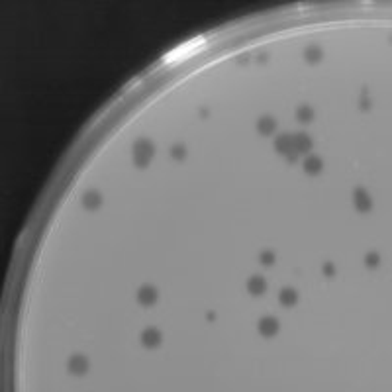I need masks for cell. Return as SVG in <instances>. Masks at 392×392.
<instances>
[{"label":"cell","mask_w":392,"mask_h":392,"mask_svg":"<svg viewBox=\"0 0 392 392\" xmlns=\"http://www.w3.org/2000/svg\"><path fill=\"white\" fill-rule=\"evenodd\" d=\"M153 153H155V149L149 140H138L134 145V163L138 167H145L151 161Z\"/></svg>","instance_id":"cell-1"},{"label":"cell","mask_w":392,"mask_h":392,"mask_svg":"<svg viewBox=\"0 0 392 392\" xmlns=\"http://www.w3.org/2000/svg\"><path fill=\"white\" fill-rule=\"evenodd\" d=\"M353 204H355V208H357L359 212H369L371 206H372L371 196H369L363 188H357V190L353 192Z\"/></svg>","instance_id":"cell-2"},{"label":"cell","mask_w":392,"mask_h":392,"mask_svg":"<svg viewBox=\"0 0 392 392\" xmlns=\"http://www.w3.org/2000/svg\"><path fill=\"white\" fill-rule=\"evenodd\" d=\"M279 331V322L275 318H263L259 322V333L263 337H273Z\"/></svg>","instance_id":"cell-3"},{"label":"cell","mask_w":392,"mask_h":392,"mask_svg":"<svg viewBox=\"0 0 392 392\" xmlns=\"http://www.w3.org/2000/svg\"><path fill=\"white\" fill-rule=\"evenodd\" d=\"M247 290L253 294V296H261L265 290H267V281L263 277H251L247 281Z\"/></svg>","instance_id":"cell-4"},{"label":"cell","mask_w":392,"mask_h":392,"mask_svg":"<svg viewBox=\"0 0 392 392\" xmlns=\"http://www.w3.org/2000/svg\"><path fill=\"white\" fill-rule=\"evenodd\" d=\"M292 149H296L298 153H308L312 149V140L306 134H296L292 136Z\"/></svg>","instance_id":"cell-5"},{"label":"cell","mask_w":392,"mask_h":392,"mask_svg":"<svg viewBox=\"0 0 392 392\" xmlns=\"http://www.w3.org/2000/svg\"><path fill=\"white\" fill-rule=\"evenodd\" d=\"M142 341H144L145 347L153 349V347H157V345L161 343V331L155 330V328H149V330H145V331L142 333Z\"/></svg>","instance_id":"cell-6"},{"label":"cell","mask_w":392,"mask_h":392,"mask_svg":"<svg viewBox=\"0 0 392 392\" xmlns=\"http://www.w3.org/2000/svg\"><path fill=\"white\" fill-rule=\"evenodd\" d=\"M69 371L73 374H84L88 371V361L83 355H75L69 359Z\"/></svg>","instance_id":"cell-7"},{"label":"cell","mask_w":392,"mask_h":392,"mask_svg":"<svg viewBox=\"0 0 392 392\" xmlns=\"http://www.w3.org/2000/svg\"><path fill=\"white\" fill-rule=\"evenodd\" d=\"M257 129H259V134L271 136V134L275 132V129H277V122H275V118H271V116L259 118V122H257Z\"/></svg>","instance_id":"cell-8"},{"label":"cell","mask_w":392,"mask_h":392,"mask_svg":"<svg viewBox=\"0 0 392 392\" xmlns=\"http://www.w3.org/2000/svg\"><path fill=\"white\" fill-rule=\"evenodd\" d=\"M138 300H140V304H144V306H151V304H155V300H157V290H155L153 287H144V289L138 292Z\"/></svg>","instance_id":"cell-9"},{"label":"cell","mask_w":392,"mask_h":392,"mask_svg":"<svg viewBox=\"0 0 392 392\" xmlns=\"http://www.w3.org/2000/svg\"><path fill=\"white\" fill-rule=\"evenodd\" d=\"M322 169H324V163H322L320 157H316V155L306 157V161H304V171H306L308 175H318V173H322Z\"/></svg>","instance_id":"cell-10"},{"label":"cell","mask_w":392,"mask_h":392,"mask_svg":"<svg viewBox=\"0 0 392 392\" xmlns=\"http://www.w3.org/2000/svg\"><path fill=\"white\" fill-rule=\"evenodd\" d=\"M100 204H102V196H100L98 192H86V194L83 196V206H84L86 210H98Z\"/></svg>","instance_id":"cell-11"},{"label":"cell","mask_w":392,"mask_h":392,"mask_svg":"<svg viewBox=\"0 0 392 392\" xmlns=\"http://www.w3.org/2000/svg\"><path fill=\"white\" fill-rule=\"evenodd\" d=\"M279 300H281L283 306H294L296 300H298V294H296L294 289H283L281 294H279Z\"/></svg>","instance_id":"cell-12"},{"label":"cell","mask_w":392,"mask_h":392,"mask_svg":"<svg viewBox=\"0 0 392 392\" xmlns=\"http://www.w3.org/2000/svg\"><path fill=\"white\" fill-rule=\"evenodd\" d=\"M275 149H277L279 153H287L289 149H292V136H289V134L279 136V138L275 140Z\"/></svg>","instance_id":"cell-13"},{"label":"cell","mask_w":392,"mask_h":392,"mask_svg":"<svg viewBox=\"0 0 392 392\" xmlns=\"http://www.w3.org/2000/svg\"><path fill=\"white\" fill-rule=\"evenodd\" d=\"M322 57H324V51L318 45H312V47H308L304 51V59L308 63H318V61H322Z\"/></svg>","instance_id":"cell-14"},{"label":"cell","mask_w":392,"mask_h":392,"mask_svg":"<svg viewBox=\"0 0 392 392\" xmlns=\"http://www.w3.org/2000/svg\"><path fill=\"white\" fill-rule=\"evenodd\" d=\"M296 118H298V122L308 124V122L314 120V110H312L310 106H300V108L296 110Z\"/></svg>","instance_id":"cell-15"},{"label":"cell","mask_w":392,"mask_h":392,"mask_svg":"<svg viewBox=\"0 0 392 392\" xmlns=\"http://www.w3.org/2000/svg\"><path fill=\"white\" fill-rule=\"evenodd\" d=\"M171 155H173V159L183 161V159L186 157V149H185V145H175V147L171 149Z\"/></svg>","instance_id":"cell-16"},{"label":"cell","mask_w":392,"mask_h":392,"mask_svg":"<svg viewBox=\"0 0 392 392\" xmlns=\"http://www.w3.org/2000/svg\"><path fill=\"white\" fill-rule=\"evenodd\" d=\"M261 263H263V265H271V263H275V253H273V251L261 253Z\"/></svg>","instance_id":"cell-17"},{"label":"cell","mask_w":392,"mask_h":392,"mask_svg":"<svg viewBox=\"0 0 392 392\" xmlns=\"http://www.w3.org/2000/svg\"><path fill=\"white\" fill-rule=\"evenodd\" d=\"M365 263H367V267H376V265L380 263V259H378L376 253H369V255L365 257Z\"/></svg>","instance_id":"cell-18"},{"label":"cell","mask_w":392,"mask_h":392,"mask_svg":"<svg viewBox=\"0 0 392 392\" xmlns=\"http://www.w3.org/2000/svg\"><path fill=\"white\" fill-rule=\"evenodd\" d=\"M285 155H287V159H289L290 163H296V161H298V155H300V153H298L296 149H289V151H287Z\"/></svg>","instance_id":"cell-19"},{"label":"cell","mask_w":392,"mask_h":392,"mask_svg":"<svg viewBox=\"0 0 392 392\" xmlns=\"http://www.w3.org/2000/svg\"><path fill=\"white\" fill-rule=\"evenodd\" d=\"M322 269H324L326 277H333V273H335V269H333V265H331V263H326V265H324Z\"/></svg>","instance_id":"cell-20"}]
</instances>
